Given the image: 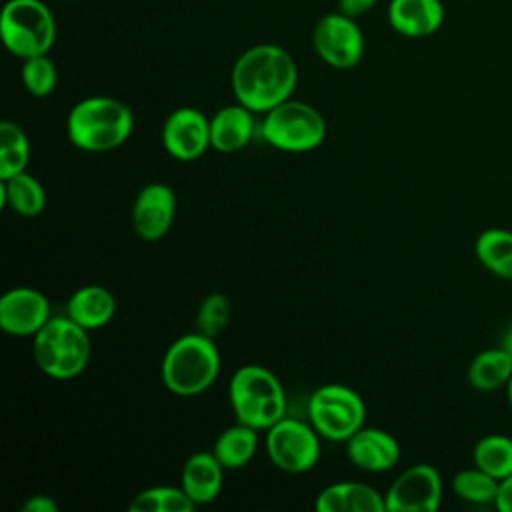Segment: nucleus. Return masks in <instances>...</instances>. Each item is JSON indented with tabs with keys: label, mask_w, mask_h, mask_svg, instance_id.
I'll list each match as a JSON object with an SVG mask.
<instances>
[{
	"label": "nucleus",
	"mask_w": 512,
	"mask_h": 512,
	"mask_svg": "<svg viewBox=\"0 0 512 512\" xmlns=\"http://www.w3.org/2000/svg\"><path fill=\"white\" fill-rule=\"evenodd\" d=\"M388 22L406 38H426L440 30L444 6L440 0H390Z\"/></svg>",
	"instance_id": "dca6fc26"
},
{
	"label": "nucleus",
	"mask_w": 512,
	"mask_h": 512,
	"mask_svg": "<svg viewBox=\"0 0 512 512\" xmlns=\"http://www.w3.org/2000/svg\"><path fill=\"white\" fill-rule=\"evenodd\" d=\"M320 438L310 422L284 416L266 430L264 448L276 468L288 474H302L316 466Z\"/></svg>",
	"instance_id": "1a4fd4ad"
},
{
	"label": "nucleus",
	"mask_w": 512,
	"mask_h": 512,
	"mask_svg": "<svg viewBox=\"0 0 512 512\" xmlns=\"http://www.w3.org/2000/svg\"><path fill=\"white\" fill-rule=\"evenodd\" d=\"M346 458L364 472H386L398 464L400 444L386 430L362 426L346 440Z\"/></svg>",
	"instance_id": "2eb2a0df"
},
{
	"label": "nucleus",
	"mask_w": 512,
	"mask_h": 512,
	"mask_svg": "<svg viewBox=\"0 0 512 512\" xmlns=\"http://www.w3.org/2000/svg\"><path fill=\"white\" fill-rule=\"evenodd\" d=\"M116 314L114 294L100 284H86L72 292L66 302V316L84 330H98L106 326Z\"/></svg>",
	"instance_id": "6ab92c4d"
},
{
	"label": "nucleus",
	"mask_w": 512,
	"mask_h": 512,
	"mask_svg": "<svg viewBox=\"0 0 512 512\" xmlns=\"http://www.w3.org/2000/svg\"><path fill=\"white\" fill-rule=\"evenodd\" d=\"M468 384L480 392H494L512 378V360L502 346L478 352L466 372Z\"/></svg>",
	"instance_id": "412c9836"
},
{
	"label": "nucleus",
	"mask_w": 512,
	"mask_h": 512,
	"mask_svg": "<svg viewBox=\"0 0 512 512\" xmlns=\"http://www.w3.org/2000/svg\"><path fill=\"white\" fill-rule=\"evenodd\" d=\"M230 320V302L222 292H212L208 294L196 312V332L216 338Z\"/></svg>",
	"instance_id": "c85d7f7f"
},
{
	"label": "nucleus",
	"mask_w": 512,
	"mask_h": 512,
	"mask_svg": "<svg viewBox=\"0 0 512 512\" xmlns=\"http://www.w3.org/2000/svg\"><path fill=\"white\" fill-rule=\"evenodd\" d=\"M254 114L240 102L220 108L210 118V146L222 154L242 150L256 132Z\"/></svg>",
	"instance_id": "f3484780"
},
{
	"label": "nucleus",
	"mask_w": 512,
	"mask_h": 512,
	"mask_svg": "<svg viewBox=\"0 0 512 512\" xmlns=\"http://www.w3.org/2000/svg\"><path fill=\"white\" fill-rule=\"evenodd\" d=\"M56 80H58L56 66L46 54L24 60L22 84L32 96H38V98L48 96L56 88Z\"/></svg>",
	"instance_id": "c756f323"
},
{
	"label": "nucleus",
	"mask_w": 512,
	"mask_h": 512,
	"mask_svg": "<svg viewBox=\"0 0 512 512\" xmlns=\"http://www.w3.org/2000/svg\"><path fill=\"white\" fill-rule=\"evenodd\" d=\"M22 512H58V504L48 494H34L22 504Z\"/></svg>",
	"instance_id": "7c9ffc66"
},
{
	"label": "nucleus",
	"mask_w": 512,
	"mask_h": 512,
	"mask_svg": "<svg viewBox=\"0 0 512 512\" xmlns=\"http://www.w3.org/2000/svg\"><path fill=\"white\" fill-rule=\"evenodd\" d=\"M376 4V0H338V8L342 14L346 16H362L364 12H368L372 6Z\"/></svg>",
	"instance_id": "2f4dec72"
},
{
	"label": "nucleus",
	"mask_w": 512,
	"mask_h": 512,
	"mask_svg": "<svg viewBox=\"0 0 512 512\" xmlns=\"http://www.w3.org/2000/svg\"><path fill=\"white\" fill-rule=\"evenodd\" d=\"M480 264L502 280H512V232L504 228H488L480 232L474 244Z\"/></svg>",
	"instance_id": "5701e85b"
},
{
	"label": "nucleus",
	"mask_w": 512,
	"mask_h": 512,
	"mask_svg": "<svg viewBox=\"0 0 512 512\" xmlns=\"http://www.w3.org/2000/svg\"><path fill=\"white\" fill-rule=\"evenodd\" d=\"M500 346L504 348V352L510 356L512 360V324L502 332V338H500Z\"/></svg>",
	"instance_id": "72a5a7b5"
},
{
	"label": "nucleus",
	"mask_w": 512,
	"mask_h": 512,
	"mask_svg": "<svg viewBox=\"0 0 512 512\" xmlns=\"http://www.w3.org/2000/svg\"><path fill=\"white\" fill-rule=\"evenodd\" d=\"M258 448V430L246 424L236 422L226 428L214 442V456L224 466V470L244 468L256 454Z\"/></svg>",
	"instance_id": "4be33fe9"
},
{
	"label": "nucleus",
	"mask_w": 512,
	"mask_h": 512,
	"mask_svg": "<svg viewBox=\"0 0 512 512\" xmlns=\"http://www.w3.org/2000/svg\"><path fill=\"white\" fill-rule=\"evenodd\" d=\"M134 130L128 104L112 96H88L76 102L66 118L70 142L84 152H108L122 146Z\"/></svg>",
	"instance_id": "f03ea898"
},
{
	"label": "nucleus",
	"mask_w": 512,
	"mask_h": 512,
	"mask_svg": "<svg viewBox=\"0 0 512 512\" xmlns=\"http://www.w3.org/2000/svg\"><path fill=\"white\" fill-rule=\"evenodd\" d=\"M0 36L20 60L48 54L56 38V22L40 0H8L0 14Z\"/></svg>",
	"instance_id": "423d86ee"
},
{
	"label": "nucleus",
	"mask_w": 512,
	"mask_h": 512,
	"mask_svg": "<svg viewBox=\"0 0 512 512\" xmlns=\"http://www.w3.org/2000/svg\"><path fill=\"white\" fill-rule=\"evenodd\" d=\"M164 150L180 160L192 162L210 146V120L196 108L182 106L168 114L162 126Z\"/></svg>",
	"instance_id": "f8f14e48"
},
{
	"label": "nucleus",
	"mask_w": 512,
	"mask_h": 512,
	"mask_svg": "<svg viewBox=\"0 0 512 512\" xmlns=\"http://www.w3.org/2000/svg\"><path fill=\"white\" fill-rule=\"evenodd\" d=\"M0 182H2V202L10 206L16 214L32 218L44 210L46 192L36 176L24 170Z\"/></svg>",
	"instance_id": "b1692460"
},
{
	"label": "nucleus",
	"mask_w": 512,
	"mask_h": 512,
	"mask_svg": "<svg viewBox=\"0 0 512 512\" xmlns=\"http://www.w3.org/2000/svg\"><path fill=\"white\" fill-rule=\"evenodd\" d=\"M194 500L182 486H152L138 492L128 504L130 512H192Z\"/></svg>",
	"instance_id": "bb28decb"
},
{
	"label": "nucleus",
	"mask_w": 512,
	"mask_h": 512,
	"mask_svg": "<svg viewBox=\"0 0 512 512\" xmlns=\"http://www.w3.org/2000/svg\"><path fill=\"white\" fill-rule=\"evenodd\" d=\"M294 58L276 44H256L244 50L232 66V92L236 102L256 114H266L288 100L296 88Z\"/></svg>",
	"instance_id": "f257e3e1"
},
{
	"label": "nucleus",
	"mask_w": 512,
	"mask_h": 512,
	"mask_svg": "<svg viewBox=\"0 0 512 512\" xmlns=\"http://www.w3.org/2000/svg\"><path fill=\"white\" fill-rule=\"evenodd\" d=\"M314 508L318 512H384V496L362 482H334L318 492Z\"/></svg>",
	"instance_id": "a211bd4d"
},
{
	"label": "nucleus",
	"mask_w": 512,
	"mask_h": 512,
	"mask_svg": "<svg viewBox=\"0 0 512 512\" xmlns=\"http://www.w3.org/2000/svg\"><path fill=\"white\" fill-rule=\"evenodd\" d=\"M364 416V400L344 384H324L308 398V420L330 442H346L364 426Z\"/></svg>",
	"instance_id": "6e6552de"
},
{
	"label": "nucleus",
	"mask_w": 512,
	"mask_h": 512,
	"mask_svg": "<svg viewBox=\"0 0 512 512\" xmlns=\"http://www.w3.org/2000/svg\"><path fill=\"white\" fill-rule=\"evenodd\" d=\"M28 160L30 142L24 130L10 120L0 122V180L24 172Z\"/></svg>",
	"instance_id": "a878e982"
},
{
	"label": "nucleus",
	"mask_w": 512,
	"mask_h": 512,
	"mask_svg": "<svg viewBox=\"0 0 512 512\" xmlns=\"http://www.w3.org/2000/svg\"><path fill=\"white\" fill-rule=\"evenodd\" d=\"M506 396H508V404H510V408H512V378H510L508 384H506Z\"/></svg>",
	"instance_id": "f704fd0d"
},
{
	"label": "nucleus",
	"mask_w": 512,
	"mask_h": 512,
	"mask_svg": "<svg viewBox=\"0 0 512 512\" xmlns=\"http://www.w3.org/2000/svg\"><path fill=\"white\" fill-rule=\"evenodd\" d=\"M498 488H500V480L480 470L478 466L460 470L452 478V490L456 492V496L470 504H494L498 496Z\"/></svg>",
	"instance_id": "cd10ccee"
},
{
	"label": "nucleus",
	"mask_w": 512,
	"mask_h": 512,
	"mask_svg": "<svg viewBox=\"0 0 512 512\" xmlns=\"http://www.w3.org/2000/svg\"><path fill=\"white\" fill-rule=\"evenodd\" d=\"M260 134L282 152H310L324 142L326 120L314 106L288 98L264 114Z\"/></svg>",
	"instance_id": "0eeeda50"
},
{
	"label": "nucleus",
	"mask_w": 512,
	"mask_h": 512,
	"mask_svg": "<svg viewBox=\"0 0 512 512\" xmlns=\"http://www.w3.org/2000/svg\"><path fill=\"white\" fill-rule=\"evenodd\" d=\"M388 512H434L442 500V478L432 464L406 468L384 494Z\"/></svg>",
	"instance_id": "9b49d317"
},
{
	"label": "nucleus",
	"mask_w": 512,
	"mask_h": 512,
	"mask_svg": "<svg viewBox=\"0 0 512 512\" xmlns=\"http://www.w3.org/2000/svg\"><path fill=\"white\" fill-rule=\"evenodd\" d=\"M494 506L500 512H512V474L504 480H500V488H498V496Z\"/></svg>",
	"instance_id": "473e14b6"
},
{
	"label": "nucleus",
	"mask_w": 512,
	"mask_h": 512,
	"mask_svg": "<svg viewBox=\"0 0 512 512\" xmlns=\"http://www.w3.org/2000/svg\"><path fill=\"white\" fill-rule=\"evenodd\" d=\"M314 52L338 70L354 68L364 56V36L352 16L342 12L324 14L312 30Z\"/></svg>",
	"instance_id": "9d476101"
},
{
	"label": "nucleus",
	"mask_w": 512,
	"mask_h": 512,
	"mask_svg": "<svg viewBox=\"0 0 512 512\" xmlns=\"http://www.w3.org/2000/svg\"><path fill=\"white\" fill-rule=\"evenodd\" d=\"M220 372V352L214 338L200 332L176 338L160 366L164 386L176 396H196L208 390Z\"/></svg>",
	"instance_id": "7ed1b4c3"
},
{
	"label": "nucleus",
	"mask_w": 512,
	"mask_h": 512,
	"mask_svg": "<svg viewBox=\"0 0 512 512\" xmlns=\"http://www.w3.org/2000/svg\"><path fill=\"white\" fill-rule=\"evenodd\" d=\"M176 216V192L162 182L144 186L132 204L134 232L146 240L156 242L168 234Z\"/></svg>",
	"instance_id": "4468645a"
},
{
	"label": "nucleus",
	"mask_w": 512,
	"mask_h": 512,
	"mask_svg": "<svg viewBox=\"0 0 512 512\" xmlns=\"http://www.w3.org/2000/svg\"><path fill=\"white\" fill-rule=\"evenodd\" d=\"M472 458L474 466L496 480H504L512 474V440L502 434H488L476 442Z\"/></svg>",
	"instance_id": "393cba45"
},
{
	"label": "nucleus",
	"mask_w": 512,
	"mask_h": 512,
	"mask_svg": "<svg viewBox=\"0 0 512 512\" xmlns=\"http://www.w3.org/2000/svg\"><path fill=\"white\" fill-rule=\"evenodd\" d=\"M230 406L236 422L268 430L286 416V394L280 380L264 366H240L228 384Z\"/></svg>",
	"instance_id": "20e7f679"
},
{
	"label": "nucleus",
	"mask_w": 512,
	"mask_h": 512,
	"mask_svg": "<svg viewBox=\"0 0 512 512\" xmlns=\"http://www.w3.org/2000/svg\"><path fill=\"white\" fill-rule=\"evenodd\" d=\"M50 318V300L36 288L18 286L0 298V328L10 336H34Z\"/></svg>",
	"instance_id": "ddd939ff"
},
{
	"label": "nucleus",
	"mask_w": 512,
	"mask_h": 512,
	"mask_svg": "<svg viewBox=\"0 0 512 512\" xmlns=\"http://www.w3.org/2000/svg\"><path fill=\"white\" fill-rule=\"evenodd\" d=\"M88 330L68 316H52L32 336V356L42 374L68 380L84 372L90 360Z\"/></svg>",
	"instance_id": "39448f33"
},
{
	"label": "nucleus",
	"mask_w": 512,
	"mask_h": 512,
	"mask_svg": "<svg viewBox=\"0 0 512 512\" xmlns=\"http://www.w3.org/2000/svg\"><path fill=\"white\" fill-rule=\"evenodd\" d=\"M222 474L224 466L218 462L214 452H194L182 468L180 486L194 500L196 506L210 504L218 498L222 490Z\"/></svg>",
	"instance_id": "aec40b11"
}]
</instances>
